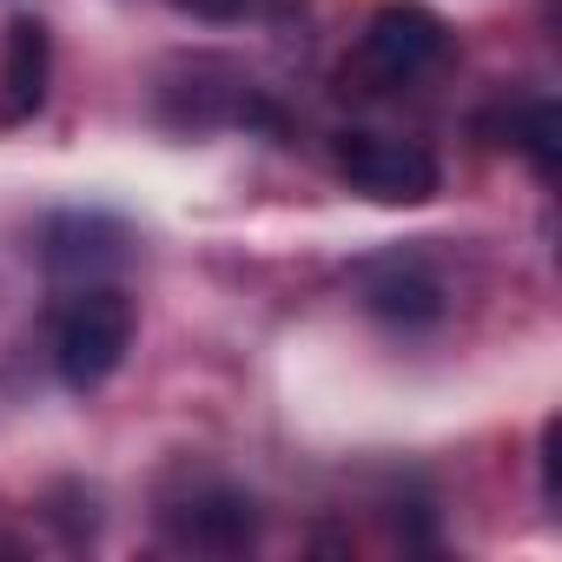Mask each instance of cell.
I'll list each match as a JSON object with an SVG mask.
<instances>
[{
	"label": "cell",
	"mask_w": 562,
	"mask_h": 562,
	"mask_svg": "<svg viewBox=\"0 0 562 562\" xmlns=\"http://www.w3.org/2000/svg\"><path fill=\"white\" fill-rule=\"evenodd\" d=\"M133 351V299L113 285H80L54 318V371L74 391H100Z\"/></svg>",
	"instance_id": "1"
},
{
	"label": "cell",
	"mask_w": 562,
	"mask_h": 562,
	"mask_svg": "<svg viewBox=\"0 0 562 562\" xmlns=\"http://www.w3.org/2000/svg\"><path fill=\"white\" fill-rule=\"evenodd\" d=\"M338 172L378 205H424L443 179L437 153L417 146V139H397V133H345L338 139Z\"/></svg>",
	"instance_id": "2"
},
{
	"label": "cell",
	"mask_w": 562,
	"mask_h": 562,
	"mask_svg": "<svg viewBox=\"0 0 562 562\" xmlns=\"http://www.w3.org/2000/svg\"><path fill=\"white\" fill-rule=\"evenodd\" d=\"M450 54V27L417 8V0H391V8H378L371 34H364V74L384 80V87H404V80H424L437 60Z\"/></svg>",
	"instance_id": "3"
},
{
	"label": "cell",
	"mask_w": 562,
	"mask_h": 562,
	"mask_svg": "<svg viewBox=\"0 0 562 562\" xmlns=\"http://www.w3.org/2000/svg\"><path fill=\"white\" fill-rule=\"evenodd\" d=\"M133 258L126 225H113L106 212H60L41 232V265L54 278H80V285H100L106 271H120Z\"/></svg>",
	"instance_id": "4"
},
{
	"label": "cell",
	"mask_w": 562,
	"mask_h": 562,
	"mask_svg": "<svg viewBox=\"0 0 562 562\" xmlns=\"http://www.w3.org/2000/svg\"><path fill=\"white\" fill-rule=\"evenodd\" d=\"M358 299L384 325H411L417 331V325H437L443 318V278L417 251H391V258H371L358 271Z\"/></svg>",
	"instance_id": "5"
},
{
	"label": "cell",
	"mask_w": 562,
	"mask_h": 562,
	"mask_svg": "<svg viewBox=\"0 0 562 562\" xmlns=\"http://www.w3.org/2000/svg\"><path fill=\"white\" fill-rule=\"evenodd\" d=\"M166 529H172V542H186V549H218V555H232V549H245V542L258 536V503H251L245 490H232V483H205V490L166 503Z\"/></svg>",
	"instance_id": "6"
},
{
	"label": "cell",
	"mask_w": 562,
	"mask_h": 562,
	"mask_svg": "<svg viewBox=\"0 0 562 562\" xmlns=\"http://www.w3.org/2000/svg\"><path fill=\"white\" fill-rule=\"evenodd\" d=\"M54 80V34L41 21H8V47H0V113L8 120H34Z\"/></svg>",
	"instance_id": "7"
},
{
	"label": "cell",
	"mask_w": 562,
	"mask_h": 562,
	"mask_svg": "<svg viewBox=\"0 0 562 562\" xmlns=\"http://www.w3.org/2000/svg\"><path fill=\"white\" fill-rule=\"evenodd\" d=\"M555 133H562V113H555L549 100H536L529 120H522V133H516V146L529 153V166H536L542 179H555Z\"/></svg>",
	"instance_id": "8"
}]
</instances>
